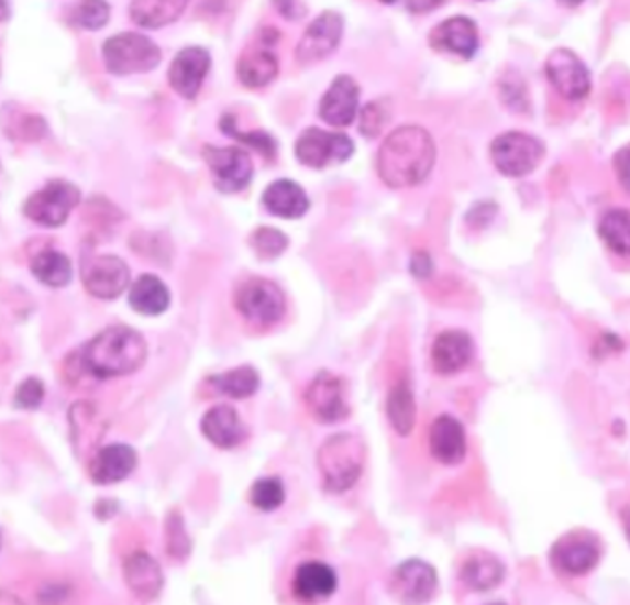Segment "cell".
I'll list each match as a JSON object with an SVG mask.
<instances>
[{
    "mask_svg": "<svg viewBox=\"0 0 630 605\" xmlns=\"http://www.w3.org/2000/svg\"><path fill=\"white\" fill-rule=\"evenodd\" d=\"M436 146L428 130L401 127L388 135L377 154V173L388 187L422 184L433 169Z\"/></svg>",
    "mask_w": 630,
    "mask_h": 605,
    "instance_id": "cell-1",
    "label": "cell"
},
{
    "mask_svg": "<svg viewBox=\"0 0 630 605\" xmlns=\"http://www.w3.org/2000/svg\"><path fill=\"white\" fill-rule=\"evenodd\" d=\"M86 374L97 380L121 378L140 371L148 346L140 332L128 327L106 328L76 352Z\"/></svg>",
    "mask_w": 630,
    "mask_h": 605,
    "instance_id": "cell-2",
    "label": "cell"
},
{
    "mask_svg": "<svg viewBox=\"0 0 630 605\" xmlns=\"http://www.w3.org/2000/svg\"><path fill=\"white\" fill-rule=\"evenodd\" d=\"M366 461L365 442L352 433L331 436L317 455L324 490L335 495L346 493L358 482Z\"/></svg>",
    "mask_w": 630,
    "mask_h": 605,
    "instance_id": "cell-3",
    "label": "cell"
},
{
    "mask_svg": "<svg viewBox=\"0 0 630 605\" xmlns=\"http://www.w3.org/2000/svg\"><path fill=\"white\" fill-rule=\"evenodd\" d=\"M104 62L113 75L146 73L162 62V51L145 35L124 32L104 43Z\"/></svg>",
    "mask_w": 630,
    "mask_h": 605,
    "instance_id": "cell-4",
    "label": "cell"
},
{
    "mask_svg": "<svg viewBox=\"0 0 630 605\" xmlns=\"http://www.w3.org/2000/svg\"><path fill=\"white\" fill-rule=\"evenodd\" d=\"M235 306L244 319L257 327H273L284 319L287 308L284 292L265 278L246 279L235 293Z\"/></svg>",
    "mask_w": 630,
    "mask_h": 605,
    "instance_id": "cell-5",
    "label": "cell"
},
{
    "mask_svg": "<svg viewBox=\"0 0 630 605\" xmlns=\"http://www.w3.org/2000/svg\"><path fill=\"white\" fill-rule=\"evenodd\" d=\"M490 154L501 175L520 178L537 169L544 157V146L532 135L507 132L494 140Z\"/></svg>",
    "mask_w": 630,
    "mask_h": 605,
    "instance_id": "cell-6",
    "label": "cell"
},
{
    "mask_svg": "<svg viewBox=\"0 0 630 605\" xmlns=\"http://www.w3.org/2000/svg\"><path fill=\"white\" fill-rule=\"evenodd\" d=\"M306 406L312 419L320 425H335L347 419L350 402H347V384L344 378L320 371L306 391Z\"/></svg>",
    "mask_w": 630,
    "mask_h": 605,
    "instance_id": "cell-7",
    "label": "cell"
},
{
    "mask_svg": "<svg viewBox=\"0 0 630 605\" xmlns=\"http://www.w3.org/2000/svg\"><path fill=\"white\" fill-rule=\"evenodd\" d=\"M80 202L78 187L69 182L54 180L35 191L24 205V216L41 227L58 228L69 219Z\"/></svg>",
    "mask_w": 630,
    "mask_h": 605,
    "instance_id": "cell-8",
    "label": "cell"
},
{
    "mask_svg": "<svg viewBox=\"0 0 630 605\" xmlns=\"http://www.w3.org/2000/svg\"><path fill=\"white\" fill-rule=\"evenodd\" d=\"M601 553V541L594 534L572 531L551 548V563L566 576H584L596 569Z\"/></svg>",
    "mask_w": 630,
    "mask_h": 605,
    "instance_id": "cell-9",
    "label": "cell"
},
{
    "mask_svg": "<svg viewBox=\"0 0 630 605\" xmlns=\"http://www.w3.org/2000/svg\"><path fill=\"white\" fill-rule=\"evenodd\" d=\"M81 282L87 293L102 300H113L126 292L130 268L121 257L89 256L81 262Z\"/></svg>",
    "mask_w": 630,
    "mask_h": 605,
    "instance_id": "cell-10",
    "label": "cell"
},
{
    "mask_svg": "<svg viewBox=\"0 0 630 605\" xmlns=\"http://www.w3.org/2000/svg\"><path fill=\"white\" fill-rule=\"evenodd\" d=\"M353 154V143L347 135L309 129L296 143V156L301 164L312 169L342 164Z\"/></svg>",
    "mask_w": 630,
    "mask_h": 605,
    "instance_id": "cell-11",
    "label": "cell"
},
{
    "mask_svg": "<svg viewBox=\"0 0 630 605\" xmlns=\"http://www.w3.org/2000/svg\"><path fill=\"white\" fill-rule=\"evenodd\" d=\"M545 75L550 78L551 86L564 99L577 102L590 94V73L583 64V59L567 48H556L555 53L550 54V58L545 62Z\"/></svg>",
    "mask_w": 630,
    "mask_h": 605,
    "instance_id": "cell-12",
    "label": "cell"
},
{
    "mask_svg": "<svg viewBox=\"0 0 630 605\" xmlns=\"http://www.w3.org/2000/svg\"><path fill=\"white\" fill-rule=\"evenodd\" d=\"M214 186L222 193L243 191L254 178V164L246 152L235 146L217 148L208 146L203 151Z\"/></svg>",
    "mask_w": 630,
    "mask_h": 605,
    "instance_id": "cell-13",
    "label": "cell"
},
{
    "mask_svg": "<svg viewBox=\"0 0 630 605\" xmlns=\"http://www.w3.org/2000/svg\"><path fill=\"white\" fill-rule=\"evenodd\" d=\"M342 30H344V21L339 13H322L306 30L300 45L296 48V56L301 64H314L319 59H324L339 47Z\"/></svg>",
    "mask_w": 630,
    "mask_h": 605,
    "instance_id": "cell-14",
    "label": "cell"
},
{
    "mask_svg": "<svg viewBox=\"0 0 630 605\" xmlns=\"http://www.w3.org/2000/svg\"><path fill=\"white\" fill-rule=\"evenodd\" d=\"M439 587V576L422 559H407L394 571L393 591L404 602H428Z\"/></svg>",
    "mask_w": 630,
    "mask_h": 605,
    "instance_id": "cell-15",
    "label": "cell"
},
{
    "mask_svg": "<svg viewBox=\"0 0 630 605\" xmlns=\"http://www.w3.org/2000/svg\"><path fill=\"white\" fill-rule=\"evenodd\" d=\"M209 65L211 58L208 51L200 47L184 48L170 65L168 82L184 99H195L208 75Z\"/></svg>",
    "mask_w": 630,
    "mask_h": 605,
    "instance_id": "cell-16",
    "label": "cell"
},
{
    "mask_svg": "<svg viewBox=\"0 0 630 605\" xmlns=\"http://www.w3.org/2000/svg\"><path fill=\"white\" fill-rule=\"evenodd\" d=\"M429 449L442 465L463 463L468 452L464 426L452 415H440L429 431Z\"/></svg>",
    "mask_w": 630,
    "mask_h": 605,
    "instance_id": "cell-17",
    "label": "cell"
},
{
    "mask_svg": "<svg viewBox=\"0 0 630 605\" xmlns=\"http://www.w3.org/2000/svg\"><path fill=\"white\" fill-rule=\"evenodd\" d=\"M431 45L442 53L457 54L461 58H474L479 48V30L469 18L445 19L431 32Z\"/></svg>",
    "mask_w": 630,
    "mask_h": 605,
    "instance_id": "cell-18",
    "label": "cell"
},
{
    "mask_svg": "<svg viewBox=\"0 0 630 605\" xmlns=\"http://www.w3.org/2000/svg\"><path fill=\"white\" fill-rule=\"evenodd\" d=\"M135 469H137V452L122 442L100 449L89 460V477L97 485H113V483L122 482Z\"/></svg>",
    "mask_w": 630,
    "mask_h": 605,
    "instance_id": "cell-19",
    "label": "cell"
},
{
    "mask_svg": "<svg viewBox=\"0 0 630 605\" xmlns=\"http://www.w3.org/2000/svg\"><path fill=\"white\" fill-rule=\"evenodd\" d=\"M474 360V341L466 332L447 330L434 339L431 361L436 373L452 376L468 367Z\"/></svg>",
    "mask_w": 630,
    "mask_h": 605,
    "instance_id": "cell-20",
    "label": "cell"
},
{
    "mask_svg": "<svg viewBox=\"0 0 630 605\" xmlns=\"http://www.w3.org/2000/svg\"><path fill=\"white\" fill-rule=\"evenodd\" d=\"M202 433L213 447L232 450L246 439L248 431L232 406H214L203 415Z\"/></svg>",
    "mask_w": 630,
    "mask_h": 605,
    "instance_id": "cell-21",
    "label": "cell"
},
{
    "mask_svg": "<svg viewBox=\"0 0 630 605\" xmlns=\"http://www.w3.org/2000/svg\"><path fill=\"white\" fill-rule=\"evenodd\" d=\"M358 86L352 76H336L320 102V117L331 127H347L357 116Z\"/></svg>",
    "mask_w": 630,
    "mask_h": 605,
    "instance_id": "cell-22",
    "label": "cell"
},
{
    "mask_svg": "<svg viewBox=\"0 0 630 605\" xmlns=\"http://www.w3.org/2000/svg\"><path fill=\"white\" fill-rule=\"evenodd\" d=\"M339 580L330 564L322 561H307L296 569L292 591L303 602H319L330 598L336 591Z\"/></svg>",
    "mask_w": 630,
    "mask_h": 605,
    "instance_id": "cell-23",
    "label": "cell"
},
{
    "mask_svg": "<svg viewBox=\"0 0 630 605\" xmlns=\"http://www.w3.org/2000/svg\"><path fill=\"white\" fill-rule=\"evenodd\" d=\"M124 582L137 598L154 600L163 588L162 566L148 553H132L122 566Z\"/></svg>",
    "mask_w": 630,
    "mask_h": 605,
    "instance_id": "cell-24",
    "label": "cell"
},
{
    "mask_svg": "<svg viewBox=\"0 0 630 605\" xmlns=\"http://www.w3.org/2000/svg\"><path fill=\"white\" fill-rule=\"evenodd\" d=\"M70 439L76 454L84 458V452L99 447L100 437L106 433V425L100 419V414L93 404L78 402L69 411Z\"/></svg>",
    "mask_w": 630,
    "mask_h": 605,
    "instance_id": "cell-25",
    "label": "cell"
},
{
    "mask_svg": "<svg viewBox=\"0 0 630 605\" xmlns=\"http://www.w3.org/2000/svg\"><path fill=\"white\" fill-rule=\"evenodd\" d=\"M263 205L273 216L281 219H298L309 210V198L296 182L278 180L266 187Z\"/></svg>",
    "mask_w": 630,
    "mask_h": 605,
    "instance_id": "cell-26",
    "label": "cell"
},
{
    "mask_svg": "<svg viewBox=\"0 0 630 605\" xmlns=\"http://www.w3.org/2000/svg\"><path fill=\"white\" fill-rule=\"evenodd\" d=\"M504 578V563L491 553H472L461 566V580L464 585L477 593H488L491 588L498 587Z\"/></svg>",
    "mask_w": 630,
    "mask_h": 605,
    "instance_id": "cell-27",
    "label": "cell"
},
{
    "mask_svg": "<svg viewBox=\"0 0 630 605\" xmlns=\"http://www.w3.org/2000/svg\"><path fill=\"white\" fill-rule=\"evenodd\" d=\"M168 304H170L168 287L154 274H143L133 282L130 289V306L137 314L156 317L167 311Z\"/></svg>",
    "mask_w": 630,
    "mask_h": 605,
    "instance_id": "cell-28",
    "label": "cell"
},
{
    "mask_svg": "<svg viewBox=\"0 0 630 605\" xmlns=\"http://www.w3.org/2000/svg\"><path fill=\"white\" fill-rule=\"evenodd\" d=\"M189 0H133L130 15L143 29H162L184 13Z\"/></svg>",
    "mask_w": 630,
    "mask_h": 605,
    "instance_id": "cell-29",
    "label": "cell"
},
{
    "mask_svg": "<svg viewBox=\"0 0 630 605\" xmlns=\"http://www.w3.org/2000/svg\"><path fill=\"white\" fill-rule=\"evenodd\" d=\"M278 58L266 48L244 54L239 62V78L246 88H263L278 75Z\"/></svg>",
    "mask_w": 630,
    "mask_h": 605,
    "instance_id": "cell-30",
    "label": "cell"
},
{
    "mask_svg": "<svg viewBox=\"0 0 630 605\" xmlns=\"http://www.w3.org/2000/svg\"><path fill=\"white\" fill-rule=\"evenodd\" d=\"M387 415L394 431L398 436L407 437L417 422V404L411 387L405 382L394 385L387 400Z\"/></svg>",
    "mask_w": 630,
    "mask_h": 605,
    "instance_id": "cell-31",
    "label": "cell"
},
{
    "mask_svg": "<svg viewBox=\"0 0 630 605\" xmlns=\"http://www.w3.org/2000/svg\"><path fill=\"white\" fill-rule=\"evenodd\" d=\"M599 238L616 256L630 257V211L608 210L599 221Z\"/></svg>",
    "mask_w": 630,
    "mask_h": 605,
    "instance_id": "cell-32",
    "label": "cell"
},
{
    "mask_svg": "<svg viewBox=\"0 0 630 605\" xmlns=\"http://www.w3.org/2000/svg\"><path fill=\"white\" fill-rule=\"evenodd\" d=\"M32 274L48 287H65L73 278L69 257L58 251H43L32 260Z\"/></svg>",
    "mask_w": 630,
    "mask_h": 605,
    "instance_id": "cell-33",
    "label": "cell"
},
{
    "mask_svg": "<svg viewBox=\"0 0 630 605\" xmlns=\"http://www.w3.org/2000/svg\"><path fill=\"white\" fill-rule=\"evenodd\" d=\"M209 384L213 385L214 389L222 393V395L244 400V398H250V396H254L257 393L261 378L259 373L254 367L243 365V367L233 369L230 373L211 376Z\"/></svg>",
    "mask_w": 630,
    "mask_h": 605,
    "instance_id": "cell-34",
    "label": "cell"
},
{
    "mask_svg": "<svg viewBox=\"0 0 630 605\" xmlns=\"http://www.w3.org/2000/svg\"><path fill=\"white\" fill-rule=\"evenodd\" d=\"M250 502L259 512H276L284 506L285 485L279 477H261L250 490Z\"/></svg>",
    "mask_w": 630,
    "mask_h": 605,
    "instance_id": "cell-35",
    "label": "cell"
},
{
    "mask_svg": "<svg viewBox=\"0 0 630 605\" xmlns=\"http://www.w3.org/2000/svg\"><path fill=\"white\" fill-rule=\"evenodd\" d=\"M250 243L261 260H274L287 251L289 239L276 228H259V230H255Z\"/></svg>",
    "mask_w": 630,
    "mask_h": 605,
    "instance_id": "cell-36",
    "label": "cell"
},
{
    "mask_svg": "<svg viewBox=\"0 0 630 605\" xmlns=\"http://www.w3.org/2000/svg\"><path fill=\"white\" fill-rule=\"evenodd\" d=\"M108 19H110V7L104 0H81L75 10V23L81 29H102Z\"/></svg>",
    "mask_w": 630,
    "mask_h": 605,
    "instance_id": "cell-37",
    "label": "cell"
},
{
    "mask_svg": "<svg viewBox=\"0 0 630 605\" xmlns=\"http://www.w3.org/2000/svg\"><path fill=\"white\" fill-rule=\"evenodd\" d=\"M167 552L174 559H186L191 552V539L187 536L186 526L178 512L168 515L167 526Z\"/></svg>",
    "mask_w": 630,
    "mask_h": 605,
    "instance_id": "cell-38",
    "label": "cell"
},
{
    "mask_svg": "<svg viewBox=\"0 0 630 605\" xmlns=\"http://www.w3.org/2000/svg\"><path fill=\"white\" fill-rule=\"evenodd\" d=\"M45 400V385L37 378H26L19 385L18 393L13 396V406L24 411H34L41 408Z\"/></svg>",
    "mask_w": 630,
    "mask_h": 605,
    "instance_id": "cell-39",
    "label": "cell"
},
{
    "mask_svg": "<svg viewBox=\"0 0 630 605\" xmlns=\"http://www.w3.org/2000/svg\"><path fill=\"white\" fill-rule=\"evenodd\" d=\"M388 121V108H385V102H372L366 106L363 113H361V134L366 138H376L382 134L383 127Z\"/></svg>",
    "mask_w": 630,
    "mask_h": 605,
    "instance_id": "cell-40",
    "label": "cell"
},
{
    "mask_svg": "<svg viewBox=\"0 0 630 605\" xmlns=\"http://www.w3.org/2000/svg\"><path fill=\"white\" fill-rule=\"evenodd\" d=\"M226 134L233 135V138H239V140L244 141L246 145L255 146V148L263 152L265 156H274V151H276L274 141L270 140L268 135L261 134V132H254V134H239V132L228 130Z\"/></svg>",
    "mask_w": 630,
    "mask_h": 605,
    "instance_id": "cell-41",
    "label": "cell"
},
{
    "mask_svg": "<svg viewBox=\"0 0 630 605\" xmlns=\"http://www.w3.org/2000/svg\"><path fill=\"white\" fill-rule=\"evenodd\" d=\"M614 169L618 175L619 184L630 195V145L623 146L614 157Z\"/></svg>",
    "mask_w": 630,
    "mask_h": 605,
    "instance_id": "cell-42",
    "label": "cell"
},
{
    "mask_svg": "<svg viewBox=\"0 0 630 605\" xmlns=\"http://www.w3.org/2000/svg\"><path fill=\"white\" fill-rule=\"evenodd\" d=\"M411 271L417 278H428L431 271H433L431 257H429L425 252H417V254L412 256Z\"/></svg>",
    "mask_w": 630,
    "mask_h": 605,
    "instance_id": "cell-43",
    "label": "cell"
},
{
    "mask_svg": "<svg viewBox=\"0 0 630 605\" xmlns=\"http://www.w3.org/2000/svg\"><path fill=\"white\" fill-rule=\"evenodd\" d=\"M444 0H405L407 8L411 10L412 13H428L434 8H439Z\"/></svg>",
    "mask_w": 630,
    "mask_h": 605,
    "instance_id": "cell-44",
    "label": "cell"
},
{
    "mask_svg": "<svg viewBox=\"0 0 630 605\" xmlns=\"http://www.w3.org/2000/svg\"><path fill=\"white\" fill-rule=\"evenodd\" d=\"M276 7L285 18L298 19L303 15V12H298V0H276Z\"/></svg>",
    "mask_w": 630,
    "mask_h": 605,
    "instance_id": "cell-45",
    "label": "cell"
},
{
    "mask_svg": "<svg viewBox=\"0 0 630 605\" xmlns=\"http://www.w3.org/2000/svg\"><path fill=\"white\" fill-rule=\"evenodd\" d=\"M621 520H623L625 537L630 544V506L625 507L623 513H621Z\"/></svg>",
    "mask_w": 630,
    "mask_h": 605,
    "instance_id": "cell-46",
    "label": "cell"
},
{
    "mask_svg": "<svg viewBox=\"0 0 630 605\" xmlns=\"http://www.w3.org/2000/svg\"><path fill=\"white\" fill-rule=\"evenodd\" d=\"M561 2L562 4H566V7H578L584 0H561Z\"/></svg>",
    "mask_w": 630,
    "mask_h": 605,
    "instance_id": "cell-47",
    "label": "cell"
},
{
    "mask_svg": "<svg viewBox=\"0 0 630 605\" xmlns=\"http://www.w3.org/2000/svg\"><path fill=\"white\" fill-rule=\"evenodd\" d=\"M383 4H394L396 0H382Z\"/></svg>",
    "mask_w": 630,
    "mask_h": 605,
    "instance_id": "cell-48",
    "label": "cell"
}]
</instances>
